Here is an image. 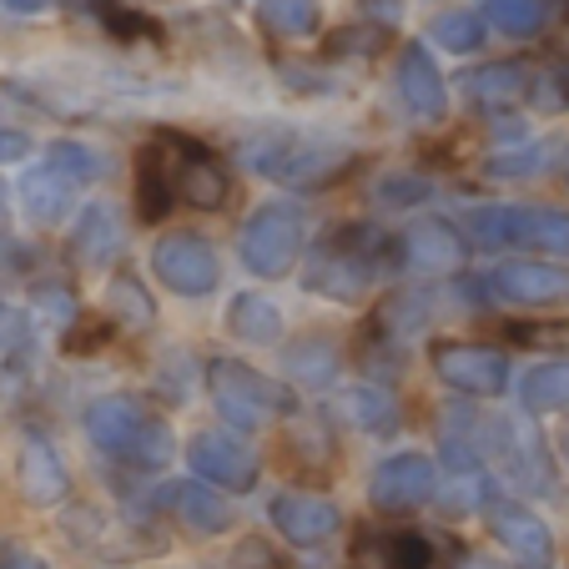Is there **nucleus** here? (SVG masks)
<instances>
[{
	"instance_id": "obj_1",
	"label": "nucleus",
	"mask_w": 569,
	"mask_h": 569,
	"mask_svg": "<svg viewBox=\"0 0 569 569\" xmlns=\"http://www.w3.org/2000/svg\"><path fill=\"white\" fill-rule=\"evenodd\" d=\"M383 237L363 222L328 232L308 258V288L333 302H363L383 278Z\"/></svg>"
},
{
	"instance_id": "obj_2",
	"label": "nucleus",
	"mask_w": 569,
	"mask_h": 569,
	"mask_svg": "<svg viewBox=\"0 0 569 569\" xmlns=\"http://www.w3.org/2000/svg\"><path fill=\"white\" fill-rule=\"evenodd\" d=\"M87 433L101 453L131 469H161L172 459V423L151 413L141 398H101L87 413Z\"/></svg>"
},
{
	"instance_id": "obj_3",
	"label": "nucleus",
	"mask_w": 569,
	"mask_h": 569,
	"mask_svg": "<svg viewBox=\"0 0 569 569\" xmlns=\"http://www.w3.org/2000/svg\"><path fill=\"white\" fill-rule=\"evenodd\" d=\"M248 161L268 182L282 187H322L348 172L353 147L328 137H302V131H272V137L248 141Z\"/></svg>"
},
{
	"instance_id": "obj_4",
	"label": "nucleus",
	"mask_w": 569,
	"mask_h": 569,
	"mask_svg": "<svg viewBox=\"0 0 569 569\" xmlns=\"http://www.w3.org/2000/svg\"><path fill=\"white\" fill-rule=\"evenodd\" d=\"M207 393H212L217 413L242 433L268 429L272 419L292 413V403H298L288 383H278V378L258 373L248 363H232V358H212L207 363Z\"/></svg>"
},
{
	"instance_id": "obj_5",
	"label": "nucleus",
	"mask_w": 569,
	"mask_h": 569,
	"mask_svg": "<svg viewBox=\"0 0 569 569\" xmlns=\"http://www.w3.org/2000/svg\"><path fill=\"white\" fill-rule=\"evenodd\" d=\"M463 227L479 248H539L569 258V212L559 207H473Z\"/></svg>"
},
{
	"instance_id": "obj_6",
	"label": "nucleus",
	"mask_w": 569,
	"mask_h": 569,
	"mask_svg": "<svg viewBox=\"0 0 569 569\" xmlns=\"http://www.w3.org/2000/svg\"><path fill=\"white\" fill-rule=\"evenodd\" d=\"M157 161H161V177H167V192L172 202L197 207V212H217L227 202V172L217 167V157L207 147H197L192 137H157Z\"/></svg>"
},
{
	"instance_id": "obj_7",
	"label": "nucleus",
	"mask_w": 569,
	"mask_h": 569,
	"mask_svg": "<svg viewBox=\"0 0 569 569\" xmlns=\"http://www.w3.org/2000/svg\"><path fill=\"white\" fill-rule=\"evenodd\" d=\"M237 252L258 278H288V268L302 252V212L292 202H268L262 212L248 217L242 237H237Z\"/></svg>"
},
{
	"instance_id": "obj_8",
	"label": "nucleus",
	"mask_w": 569,
	"mask_h": 569,
	"mask_svg": "<svg viewBox=\"0 0 569 569\" xmlns=\"http://www.w3.org/2000/svg\"><path fill=\"white\" fill-rule=\"evenodd\" d=\"M187 463H192L197 479H207L212 489H227V495H248L252 483H258V453H252V443L227 429L192 433Z\"/></svg>"
},
{
	"instance_id": "obj_9",
	"label": "nucleus",
	"mask_w": 569,
	"mask_h": 569,
	"mask_svg": "<svg viewBox=\"0 0 569 569\" xmlns=\"http://www.w3.org/2000/svg\"><path fill=\"white\" fill-rule=\"evenodd\" d=\"M151 272L177 298H207L217 288V252L197 232H167L151 248Z\"/></svg>"
},
{
	"instance_id": "obj_10",
	"label": "nucleus",
	"mask_w": 569,
	"mask_h": 569,
	"mask_svg": "<svg viewBox=\"0 0 569 569\" xmlns=\"http://www.w3.org/2000/svg\"><path fill=\"white\" fill-rule=\"evenodd\" d=\"M439 495V469H433L429 453H393L373 469L368 479V499L383 515H409V509H423Z\"/></svg>"
},
{
	"instance_id": "obj_11",
	"label": "nucleus",
	"mask_w": 569,
	"mask_h": 569,
	"mask_svg": "<svg viewBox=\"0 0 569 569\" xmlns=\"http://www.w3.org/2000/svg\"><path fill=\"white\" fill-rule=\"evenodd\" d=\"M433 373L469 398H499L509 388V358L489 343H433Z\"/></svg>"
},
{
	"instance_id": "obj_12",
	"label": "nucleus",
	"mask_w": 569,
	"mask_h": 569,
	"mask_svg": "<svg viewBox=\"0 0 569 569\" xmlns=\"http://www.w3.org/2000/svg\"><path fill=\"white\" fill-rule=\"evenodd\" d=\"M483 519H489V535L519 559V569L555 565V535H549V525L529 505H519V499H489Z\"/></svg>"
},
{
	"instance_id": "obj_13",
	"label": "nucleus",
	"mask_w": 569,
	"mask_h": 569,
	"mask_svg": "<svg viewBox=\"0 0 569 569\" xmlns=\"http://www.w3.org/2000/svg\"><path fill=\"white\" fill-rule=\"evenodd\" d=\"M489 282L515 308H559V302H569V268L545 258H509L489 272Z\"/></svg>"
},
{
	"instance_id": "obj_14",
	"label": "nucleus",
	"mask_w": 569,
	"mask_h": 569,
	"mask_svg": "<svg viewBox=\"0 0 569 569\" xmlns=\"http://www.w3.org/2000/svg\"><path fill=\"white\" fill-rule=\"evenodd\" d=\"M463 252H469V242H463L459 227L443 222V217H419V222H409V232L398 237V262L409 272H419V278L459 272Z\"/></svg>"
},
{
	"instance_id": "obj_15",
	"label": "nucleus",
	"mask_w": 569,
	"mask_h": 569,
	"mask_svg": "<svg viewBox=\"0 0 569 569\" xmlns=\"http://www.w3.org/2000/svg\"><path fill=\"white\" fill-rule=\"evenodd\" d=\"M272 529H278L288 545H298V549H318V545H328V539L338 535V509L328 505V499H318V495H278L272 499Z\"/></svg>"
},
{
	"instance_id": "obj_16",
	"label": "nucleus",
	"mask_w": 569,
	"mask_h": 569,
	"mask_svg": "<svg viewBox=\"0 0 569 569\" xmlns=\"http://www.w3.org/2000/svg\"><path fill=\"white\" fill-rule=\"evenodd\" d=\"M16 483H21V499L36 509H51L71 495V473H66L56 443H46V439L21 443V453H16Z\"/></svg>"
},
{
	"instance_id": "obj_17",
	"label": "nucleus",
	"mask_w": 569,
	"mask_h": 569,
	"mask_svg": "<svg viewBox=\"0 0 569 569\" xmlns=\"http://www.w3.org/2000/svg\"><path fill=\"white\" fill-rule=\"evenodd\" d=\"M353 569H433V549L413 529H363L353 539Z\"/></svg>"
},
{
	"instance_id": "obj_18",
	"label": "nucleus",
	"mask_w": 569,
	"mask_h": 569,
	"mask_svg": "<svg viewBox=\"0 0 569 569\" xmlns=\"http://www.w3.org/2000/svg\"><path fill=\"white\" fill-rule=\"evenodd\" d=\"M167 505L177 509V519H182L192 535H227V529L237 525L232 505H227L222 489H212L207 479H182L167 489Z\"/></svg>"
},
{
	"instance_id": "obj_19",
	"label": "nucleus",
	"mask_w": 569,
	"mask_h": 569,
	"mask_svg": "<svg viewBox=\"0 0 569 569\" xmlns=\"http://www.w3.org/2000/svg\"><path fill=\"white\" fill-rule=\"evenodd\" d=\"M398 91H403L409 111H419V117H429V121L443 117V76L423 41H409L403 56H398Z\"/></svg>"
},
{
	"instance_id": "obj_20",
	"label": "nucleus",
	"mask_w": 569,
	"mask_h": 569,
	"mask_svg": "<svg viewBox=\"0 0 569 569\" xmlns=\"http://www.w3.org/2000/svg\"><path fill=\"white\" fill-rule=\"evenodd\" d=\"M529 87H535V71L525 61H495V66H479V71L463 76V91L473 97V107H489V111L525 101Z\"/></svg>"
},
{
	"instance_id": "obj_21",
	"label": "nucleus",
	"mask_w": 569,
	"mask_h": 569,
	"mask_svg": "<svg viewBox=\"0 0 569 569\" xmlns=\"http://www.w3.org/2000/svg\"><path fill=\"white\" fill-rule=\"evenodd\" d=\"M21 202H26V212H31V222L56 227L76 207V182L71 177H61L51 161H46V167H31V172H26Z\"/></svg>"
},
{
	"instance_id": "obj_22",
	"label": "nucleus",
	"mask_w": 569,
	"mask_h": 569,
	"mask_svg": "<svg viewBox=\"0 0 569 569\" xmlns=\"http://www.w3.org/2000/svg\"><path fill=\"white\" fill-rule=\"evenodd\" d=\"M282 308L272 298H262V292H242V298H232V308H227V333L237 338V343H252V348H268L282 338Z\"/></svg>"
},
{
	"instance_id": "obj_23",
	"label": "nucleus",
	"mask_w": 569,
	"mask_h": 569,
	"mask_svg": "<svg viewBox=\"0 0 569 569\" xmlns=\"http://www.w3.org/2000/svg\"><path fill=\"white\" fill-rule=\"evenodd\" d=\"M71 252H76V262H81V268H107V262L121 252V222H117V212H111V207H101V202H91L87 217L76 222Z\"/></svg>"
},
{
	"instance_id": "obj_24",
	"label": "nucleus",
	"mask_w": 569,
	"mask_h": 569,
	"mask_svg": "<svg viewBox=\"0 0 569 569\" xmlns=\"http://www.w3.org/2000/svg\"><path fill=\"white\" fill-rule=\"evenodd\" d=\"M338 409H343V419L363 433H393L398 429V403H393V393L378 383H353L343 398H338Z\"/></svg>"
},
{
	"instance_id": "obj_25",
	"label": "nucleus",
	"mask_w": 569,
	"mask_h": 569,
	"mask_svg": "<svg viewBox=\"0 0 569 569\" xmlns=\"http://www.w3.org/2000/svg\"><path fill=\"white\" fill-rule=\"evenodd\" d=\"M519 403H525V413L569 409V358H555V363L529 368L525 383H519Z\"/></svg>"
},
{
	"instance_id": "obj_26",
	"label": "nucleus",
	"mask_w": 569,
	"mask_h": 569,
	"mask_svg": "<svg viewBox=\"0 0 569 569\" xmlns=\"http://www.w3.org/2000/svg\"><path fill=\"white\" fill-rule=\"evenodd\" d=\"M46 161H51L61 177H71L76 187L81 182H101V177L111 172V161H107V151H97V147H87V141H51L46 147Z\"/></svg>"
},
{
	"instance_id": "obj_27",
	"label": "nucleus",
	"mask_w": 569,
	"mask_h": 569,
	"mask_svg": "<svg viewBox=\"0 0 569 569\" xmlns=\"http://www.w3.org/2000/svg\"><path fill=\"white\" fill-rule=\"evenodd\" d=\"M282 363H288V373L308 388H322L338 373V353L328 338H298V343H288V358H282Z\"/></svg>"
},
{
	"instance_id": "obj_28",
	"label": "nucleus",
	"mask_w": 569,
	"mask_h": 569,
	"mask_svg": "<svg viewBox=\"0 0 569 569\" xmlns=\"http://www.w3.org/2000/svg\"><path fill=\"white\" fill-rule=\"evenodd\" d=\"M258 21L272 36H312L318 31V0H258Z\"/></svg>"
},
{
	"instance_id": "obj_29",
	"label": "nucleus",
	"mask_w": 569,
	"mask_h": 569,
	"mask_svg": "<svg viewBox=\"0 0 569 569\" xmlns=\"http://www.w3.org/2000/svg\"><path fill=\"white\" fill-rule=\"evenodd\" d=\"M167 207H172V192H167V177H161L157 147H147L137 157V217L157 222V217H167Z\"/></svg>"
},
{
	"instance_id": "obj_30",
	"label": "nucleus",
	"mask_w": 569,
	"mask_h": 569,
	"mask_svg": "<svg viewBox=\"0 0 569 569\" xmlns=\"http://www.w3.org/2000/svg\"><path fill=\"white\" fill-rule=\"evenodd\" d=\"M423 322H429V298H423V292H393V298L378 308V328H383L388 338H398V343L419 333Z\"/></svg>"
},
{
	"instance_id": "obj_31",
	"label": "nucleus",
	"mask_w": 569,
	"mask_h": 569,
	"mask_svg": "<svg viewBox=\"0 0 569 569\" xmlns=\"http://www.w3.org/2000/svg\"><path fill=\"white\" fill-rule=\"evenodd\" d=\"M483 16L505 36H535L549 16V0H483Z\"/></svg>"
},
{
	"instance_id": "obj_32",
	"label": "nucleus",
	"mask_w": 569,
	"mask_h": 569,
	"mask_svg": "<svg viewBox=\"0 0 569 569\" xmlns=\"http://www.w3.org/2000/svg\"><path fill=\"white\" fill-rule=\"evenodd\" d=\"M429 41H439L443 51H473V46L483 41V21L479 16H469V11H449V16H439V21L429 26Z\"/></svg>"
},
{
	"instance_id": "obj_33",
	"label": "nucleus",
	"mask_w": 569,
	"mask_h": 569,
	"mask_svg": "<svg viewBox=\"0 0 569 569\" xmlns=\"http://www.w3.org/2000/svg\"><path fill=\"white\" fill-rule=\"evenodd\" d=\"M107 302H111V312H117V322H131V328H147L151 318H157V308H151V298L141 292V282L131 278H117L111 282V292H107Z\"/></svg>"
},
{
	"instance_id": "obj_34",
	"label": "nucleus",
	"mask_w": 569,
	"mask_h": 569,
	"mask_svg": "<svg viewBox=\"0 0 569 569\" xmlns=\"http://www.w3.org/2000/svg\"><path fill=\"white\" fill-rule=\"evenodd\" d=\"M509 338L529 348H569V322H509Z\"/></svg>"
},
{
	"instance_id": "obj_35",
	"label": "nucleus",
	"mask_w": 569,
	"mask_h": 569,
	"mask_svg": "<svg viewBox=\"0 0 569 569\" xmlns=\"http://www.w3.org/2000/svg\"><path fill=\"white\" fill-rule=\"evenodd\" d=\"M545 157H549V147H529V151H515V157L483 161V167H489V177H535V172H545Z\"/></svg>"
},
{
	"instance_id": "obj_36",
	"label": "nucleus",
	"mask_w": 569,
	"mask_h": 569,
	"mask_svg": "<svg viewBox=\"0 0 569 569\" xmlns=\"http://www.w3.org/2000/svg\"><path fill=\"white\" fill-rule=\"evenodd\" d=\"M91 6H97V16H101V21H107L117 36H127V41H131V36H157V26H151V21H141L137 11H121L117 0H91Z\"/></svg>"
},
{
	"instance_id": "obj_37",
	"label": "nucleus",
	"mask_w": 569,
	"mask_h": 569,
	"mask_svg": "<svg viewBox=\"0 0 569 569\" xmlns=\"http://www.w3.org/2000/svg\"><path fill=\"white\" fill-rule=\"evenodd\" d=\"M111 338V322L107 318H76L71 338H66V348L71 353H91V348H101Z\"/></svg>"
},
{
	"instance_id": "obj_38",
	"label": "nucleus",
	"mask_w": 569,
	"mask_h": 569,
	"mask_svg": "<svg viewBox=\"0 0 569 569\" xmlns=\"http://www.w3.org/2000/svg\"><path fill=\"white\" fill-rule=\"evenodd\" d=\"M232 569H282V559L272 555L262 539H242V545L232 549Z\"/></svg>"
},
{
	"instance_id": "obj_39",
	"label": "nucleus",
	"mask_w": 569,
	"mask_h": 569,
	"mask_svg": "<svg viewBox=\"0 0 569 569\" xmlns=\"http://www.w3.org/2000/svg\"><path fill=\"white\" fill-rule=\"evenodd\" d=\"M378 192H383L393 207H409L413 197H429V182H419V177H388Z\"/></svg>"
},
{
	"instance_id": "obj_40",
	"label": "nucleus",
	"mask_w": 569,
	"mask_h": 569,
	"mask_svg": "<svg viewBox=\"0 0 569 569\" xmlns=\"http://www.w3.org/2000/svg\"><path fill=\"white\" fill-rule=\"evenodd\" d=\"M31 157V137L26 131H0V161L11 167V161H26Z\"/></svg>"
},
{
	"instance_id": "obj_41",
	"label": "nucleus",
	"mask_w": 569,
	"mask_h": 569,
	"mask_svg": "<svg viewBox=\"0 0 569 569\" xmlns=\"http://www.w3.org/2000/svg\"><path fill=\"white\" fill-rule=\"evenodd\" d=\"M555 91H559V101H569V46H559V56H555Z\"/></svg>"
},
{
	"instance_id": "obj_42",
	"label": "nucleus",
	"mask_w": 569,
	"mask_h": 569,
	"mask_svg": "<svg viewBox=\"0 0 569 569\" xmlns=\"http://www.w3.org/2000/svg\"><path fill=\"white\" fill-rule=\"evenodd\" d=\"M0 569H46V565L36 555H26V549H6V555H0Z\"/></svg>"
},
{
	"instance_id": "obj_43",
	"label": "nucleus",
	"mask_w": 569,
	"mask_h": 569,
	"mask_svg": "<svg viewBox=\"0 0 569 569\" xmlns=\"http://www.w3.org/2000/svg\"><path fill=\"white\" fill-rule=\"evenodd\" d=\"M0 6H6V11H16V16H41L51 0H0Z\"/></svg>"
},
{
	"instance_id": "obj_44",
	"label": "nucleus",
	"mask_w": 569,
	"mask_h": 569,
	"mask_svg": "<svg viewBox=\"0 0 569 569\" xmlns=\"http://www.w3.org/2000/svg\"><path fill=\"white\" fill-rule=\"evenodd\" d=\"M0 227H6V187H0Z\"/></svg>"
},
{
	"instance_id": "obj_45",
	"label": "nucleus",
	"mask_w": 569,
	"mask_h": 569,
	"mask_svg": "<svg viewBox=\"0 0 569 569\" xmlns=\"http://www.w3.org/2000/svg\"><path fill=\"white\" fill-rule=\"evenodd\" d=\"M565 453H569V439H565Z\"/></svg>"
},
{
	"instance_id": "obj_46",
	"label": "nucleus",
	"mask_w": 569,
	"mask_h": 569,
	"mask_svg": "<svg viewBox=\"0 0 569 569\" xmlns=\"http://www.w3.org/2000/svg\"><path fill=\"white\" fill-rule=\"evenodd\" d=\"M565 177H569V167H565Z\"/></svg>"
}]
</instances>
